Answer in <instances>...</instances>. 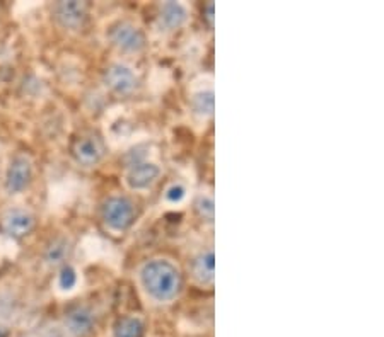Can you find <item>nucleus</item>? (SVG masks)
Returning <instances> with one entry per match:
<instances>
[{"label":"nucleus","mask_w":384,"mask_h":337,"mask_svg":"<svg viewBox=\"0 0 384 337\" xmlns=\"http://www.w3.org/2000/svg\"><path fill=\"white\" fill-rule=\"evenodd\" d=\"M105 82L113 92L121 94H132L137 87V77L128 67L125 65H112L105 74Z\"/></svg>","instance_id":"nucleus-6"},{"label":"nucleus","mask_w":384,"mask_h":337,"mask_svg":"<svg viewBox=\"0 0 384 337\" xmlns=\"http://www.w3.org/2000/svg\"><path fill=\"white\" fill-rule=\"evenodd\" d=\"M197 209H199L200 215L204 218H207L208 221L213 220V201H212V198L201 196L200 200L197 201Z\"/></svg>","instance_id":"nucleus-16"},{"label":"nucleus","mask_w":384,"mask_h":337,"mask_svg":"<svg viewBox=\"0 0 384 337\" xmlns=\"http://www.w3.org/2000/svg\"><path fill=\"white\" fill-rule=\"evenodd\" d=\"M110 39L114 46L120 50L130 51V53H137V51L144 50L145 36L137 26L130 25V22H118L110 31Z\"/></svg>","instance_id":"nucleus-3"},{"label":"nucleus","mask_w":384,"mask_h":337,"mask_svg":"<svg viewBox=\"0 0 384 337\" xmlns=\"http://www.w3.org/2000/svg\"><path fill=\"white\" fill-rule=\"evenodd\" d=\"M72 153L79 164L94 165L105 156V144L96 135H84L74 142Z\"/></svg>","instance_id":"nucleus-4"},{"label":"nucleus","mask_w":384,"mask_h":337,"mask_svg":"<svg viewBox=\"0 0 384 337\" xmlns=\"http://www.w3.org/2000/svg\"><path fill=\"white\" fill-rule=\"evenodd\" d=\"M193 109L199 114H205V116H211L213 113V94L208 92H200L193 97Z\"/></svg>","instance_id":"nucleus-15"},{"label":"nucleus","mask_w":384,"mask_h":337,"mask_svg":"<svg viewBox=\"0 0 384 337\" xmlns=\"http://www.w3.org/2000/svg\"><path fill=\"white\" fill-rule=\"evenodd\" d=\"M213 257L212 251L200 254L195 261H193V276L200 281L201 284H211L213 281Z\"/></svg>","instance_id":"nucleus-12"},{"label":"nucleus","mask_w":384,"mask_h":337,"mask_svg":"<svg viewBox=\"0 0 384 337\" xmlns=\"http://www.w3.org/2000/svg\"><path fill=\"white\" fill-rule=\"evenodd\" d=\"M166 196H168V200L173 201V203H178V201H181L185 198V188L180 184H174L169 188V191Z\"/></svg>","instance_id":"nucleus-18"},{"label":"nucleus","mask_w":384,"mask_h":337,"mask_svg":"<svg viewBox=\"0 0 384 337\" xmlns=\"http://www.w3.org/2000/svg\"><path fill=\"white\" fill-rule=\"evenodd\" d=\"M161 25L168 29H178L186 21V11L181 4L168 2L161 7Z\"/></svg>","instance_id":"nucleus-11"},{"label":"nucleus","mask_w":384,"mask_h":337,"mask_svg":"<svg viewBox=\"0 0 384 337\" xmlns=\"http://www.w3.org/2000/svg\"><path fill=\"white\" fill-rule=\"evenodd\" d=\"M205 18H207V21H208V25L213 26V4H207V15H205Z\"/></svg>","instance_id":"nucleus-19"},{"label":"nucleus","mask_w":384,"mask_h":337,"mask_svg":"<svg viewBox=\"0 0 384 337\" xmlns=\"http://www.w3.org/2000/svg\"><path fill=\"white\" fill-rule=\"evenodd\" d=\"M65 324L69 327V331L74 336L84 337L93 331L94 327V315L89 308L86 307H74L67 312L65 315Z\"/></svg>","instance_id":"nucleus-9"},{"label":"nucleus","mask_w":384,"mask_h":337,"mask_svg":"<svg viewBox=\"0 0 384 337\" xmlns=\"http://www.w3.org/2000/svg\"><path fill=\"white\" fill-rule=\"evenodd\" d=\"M159 177V167L154 164H135L128 172V186L132 189H145Z\"/></svg>","instance_id":"nucleus-10"},{"label":"nucleus","mask_w":384,"mask_h":337,"mask_svg":"<svg viewBox=\"0 0 384 337\" xmlns=\"http://www.w3.org/2000/svg\"><path fill=\"white\" fill-rule=\"evenodd\" d=\"M140 280L145 291L157 301L173 300L181 288L180 271L164 259H154L145 264L140 271Z\"/></svg>","instance_id":"nucleus-1"},{"label":"nucleus","mask_w":384,"mask_h":337,"mask_svg":"<svg viewBox=\"0 0 384 337\" xmlns=\"http://www.w3.org/2000/svg\"><path fill=\"white\" fill-rule=\"evenodd\" d=\"M33 165L26 156H18L11 162V167L7 170L6 188L9 193H19L29 184Z\"/></svg>","instance_id":"nucleus-7"},{"label":"nucleus","mask_w":384,"mask_h":337,"mask_svg":"<svg viewBox=\"0 0 384 337\" xmlns=\"http://www.w3.org/2000/svg\"><path fill=\"white\" fill-rule=\"evenodd\" d=\"M69 252H70L69 242H67L65 239H57L51 242L48 249H46L45 261L50 266H58L62 264L67 257H69Z\"/></svg>","instance_id":"nucleus-14"},{"label":"nucleus","mask_w":384,"mask_h":337,"mask_svg":"<svg viewBox=\"0 0 384 337\" xmlns=\"http://www.w3.org/2000/svg\"><path fill=\"white\" fill-rule=\"evenodd\" d=\"M144 324L135 317H124L114 324V337H142Z\"/></svg>","instance_id":"nucleus-13"},{"label":"nucleus","mask_w":384,"mask_h":337,"mask_svg":"<svg viewBox=\"0 0 384 337\" xmlns=\"http://www.w3.org/2000/svg\"><path fill=\"white\" fill-rule=\"evenodd\" d=\"M102 218L110 228L124 232L135 220V206L125 196H113L102 205Z\"/></svg>","instance_id":"nucleus-2"},{"label":"nucleus","mask_w":384,"mask_h":337,"mask_svg":"<svg viewBox=\"0 0 384 337\" xmlns=\"http://www.w3.org/2000/svg\"><path fill=\"white\" fill-rule=\"evenodd\" d=\"M53 13L57 21L67 29H77L82 26L87 15V4L77 2V0H69V2L55 4Z\"/></svg>","instance_id":"nucleus-5"},{"label":"nucleus","mask_w":384,"mask_h":337,"mask_svg":"<svg viewBox=\"0 0 384 337\" xmlns=\"http://www.w3.org/2000/svg\"><path fill=\"white\" fill-rule=\"evenodd\" d=\"M75 281H77V276H75L74 269L69 268V266H67V268H63L62 275H60V287L63 289H70V288H74Z\"/></svg>","instance_id":"nucleus-17"},{"label":"nucleus","mask_w":384,"mask_h":337,"mask_svg":"<svg viewBox=\"0 0 384 337\" xmlns=\"http://www.w3.org/2000/svg\"><path fill=\"white\" fill-rule=\"evenodd\" d=\"M34 225V218L25 209H9L4 216V230L14 239L26 235Z\"/></svg>","instance_id":"nucleus-8"}]
</instances>
